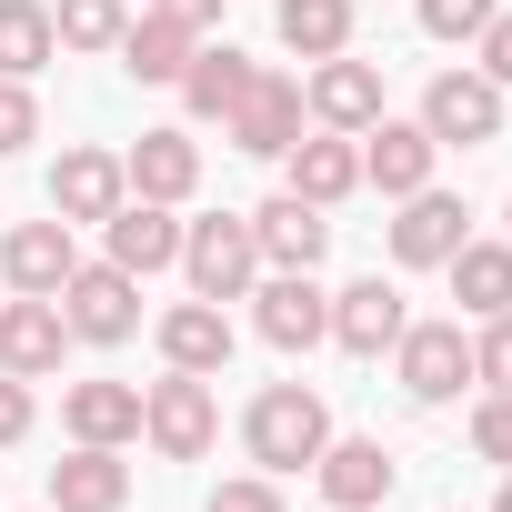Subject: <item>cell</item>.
Here are the masks:
<instances>
[{"label":"cell","mask_w":512,"mask_h":512,"mask_svg":"<svg viewBox=\"0 0 512 512\" xmlns=\"http://www.w3.org/2000/svg\"><path fill=\"white\" fill-rule=\"evenodd\" d=\"M322 442H332V402H322L312 382H262V392H251V412H241V452L262 462L272 482H282V472H312Z\"/></svg>","instance_id":"obj_1"},{"label":"cell","mask_w":512,"mask_h":512,"mask_svg":"<svg viewBox=\"0 0 512 512\" xmlns=\"http://www.w3.org/2000/svg\"><path fill=\"white\" fill-rule=\"evenodd\" d=\"M141 442H151L161 462H201V452L221 442V392H211L201 372H171V362H161V382H141Z\"/></svg>","instance_id":"obj_2"},{"label":"cell","mask_w":512,"mask_h":512,"mask_svg":"<svg viewBox=\"0 0 512 512\" xmlns=\"http://www.w3.org/2000/svg\"><path fill=\"white\" fill-rule=\"evenodd\" d=\"M181 282L201 302H241L262 282V241H251V211H211V221H181Z\"/></svg>","instance_id":"obj_3"},{"label":"cell","mask_w":512,"mask_h":512,"mask_svg":"<svg viewBox=\"0 0 512 512\" xmlns=\"http://www.w3.org/2000/svg\"><path fill=\"white\" fill-rule=\"evenodd\" d=\"M61 322H71V342H91V352H121L131 332H141V282L121 272V262H81L61 292Z\"/></svg>","instance_id":"obj_4"},{"label":"cell","mask_w":512,"mask_h":512,"mask_svg":"<svg viewBox=\"0 0 512 512\" xmlns=\"http://www.w3.org/2000/svg\"><path fill=\"white\" fill-rule=\"evenodd\" d=\"M442 151H482V141H502V81L492 71H432V91H422V111H412Z\"/></svg>","instance_id":"obj_5"},{"label":"cell","mask_w":512,"mask_h":512,"mask_svg":"<svg viewBox=\"0 0 512 512\" xmlns=\"http://www.w3.org/2000/svg\"><path fill=\"white\" fill-rule=\"evenodd\" d=\"M392 372H402V392H412L422 412H442V402H462V382H472V332H462V322H402Z\"/></svg>","instance_id":"obj_6"},{"label":"cell","mask_w":512,"mask_h":512,"mask_svg":"<svg viewBox=\"0 0 512 512\" xmlns=\"http://www.w3.org/2000/svg\"><path fill=\"white\" fill-rule=\"evenodd\" d=\"M241 302H251V332H262L272 352H312V342H332V292H322L312 272H262Z\"/></svg>","instance_id":"obj_7"},{"label":"cell","mask_w":512,"mask_h":512,"mask_svg":"<svg viewBox=\"0 0 512 512\" xmlns=\"http://www.w3.org/2000/svg\"><path fill=\"white\" fill-rule=\"evenodd\" d=\"M312 482H322V502H332V512H382V502H392V482H402V462H392V442H382V432H332V442H322V462H312Z\"/></svg>","instance_id":"obj_8"},{"label":"cell","mask_w":512,"mask_h":512,"mask_svg":"<svg viewBox=\"0 0 512 512\" xmlns=\"http://www.w3.org/2000/svg\"><path fill=\"white\" fill-rule=\"evenodd\" d=\"M302 121H312V111H302V81H292V71H251V91L231 101L221 141L251 151V161H282V151L302 141Z\"/></svg>","instance_id":"obj_9"},{"label":"cell","mask_w":512,"mask_h":512,"mask_svg":"<svg viewBox=\"0 0 512 512\" xmlns=\"http://www.w3.org/2000/svg\"><path fill=\"white\" fill-rule=\"evenodd\" d=\"M362 141V191H382V201H412V191H432V161H442V141L422 131V121H372V131H352Z\"/></svg>","instance_id":"obj_10"},{"label":"cell","mask_w":512,"mask_h":512,"mask_svg":"<svg viewBox=\"0 0 512 512\" xmlns=\"http://www.w3.org/2000/svg\"><path fill=\"white\" fill-rule=\"evenodd\" d=\"M251 241H262V272H322V251H332V211L302 201V191H272L262 211H251Z\"/></svg>","instance_id":"obj_11"},{"label":"cell","mask_w":512,"mask_h":512,"mask_svg":"<svg viewBox=\"0 0 512 512\" xmlns=\"http://www.w3.org/2000/svg\"><path fill=\"white\" fill-rule=\"evenodd\" d=\"M101 241H111L101 262H121L131 282H151V272H181V211H171V201H141V191H131V201L101 221Z\"/></svg>","instance_id":"obj_12"},{"label":"cell","mask_w":512,"mask_h":512,"mask_svg":"<svg viewBox=\"0 0 512 512\" xmlns=\"http://www.w3.org/2000/svg\"><path fill=\"white\" fill-rule=\"evenodd\" d=\"M462 241H472V211H462L452 191H412V201H392V262H402V272H442Z\"/></svg>","instance_id":"obj_13"},{"label":"cell","mask_w":512,"mask_h":512,"mask_svg":"<svg viewBox=\"0 0 512 512\" xmlns=\"http://www.w3.org/2000/svg\"><path fill=\"white\" fill-rule=\"evenodd\" d=\"M302 111H312L322 131H372V121H382V61H352V51L312 61V81H302Z\"/></svg>","instance_id":"obj_14"},{"label":"cell","mask_w":512,"mask_h":512,"mask_svg":"<svg viewBox=\"0 0 512 512\" xmlns=\"http://www.w3.org/2000/svg\"><path fill=\"white\" fill-rule=\"evenodd\" d=\"M61 352H71L61 302H41V292H11V302H0V372L51 382V372H61Z\"/></svg>","instance_id":"obj_15"},{"label":"cell","mask_w":512,"mask_h":512,"mask_svg":"<svg viewBox=\"0 0 512 512\" xmlns=\"http://www.w3.org/2000/svg\"><path fill=\"white\" fill-rule=\"evenodd\" d=\"M402 322H412V312H402V292H392L382 272H362V282L332 292V342H342L352 362H382V352L402 342Z\"/></svg>","instance_id":"obj_16"},{"label":"cell","mask_w":512,"mask_h":512,"mask_svg":"<svg viewBox=\"0 0 512 512\" xmlns=\"http://www.w3.org/2000/svg\"><path fill=\"white\" fill-rule=\"evenodd\" d=\"M151 342H161V362H171V372H201V382H221V372H231V312H221V302H201V292H191V302H171V312L151 322Z\"/></svg>","instance_id":"obj_17"},{"label":"cell","mask_w":512,"mask_h":512,"mask_svg":"<svg viewBox=\"0 0 512 512\" xmlns=\"http://www.w3.org/2000/svg\"><path fill=\"white\" fill-rule=\"evenodd\" d=\"M71 272H81V241H71L61 211H51V221H21L11 241H0V282H11V292H41V302H51Z\"/></svg>","instance_id":"obj_18"},{"label":"cell","mask_w":512,"mask_h":512,"mask_svg":"<svg viewBox=\"0 0 512 512\" xmlns=\"http://www.w3.org/2000/svg\"><path fill=\"white\" fill-rule=\"evenodd\" d=\"M282 191L342 211V201L362 191V141H352V131H312V141H292V151H282Z\"/></svg>","instance_id":"obj_19"},{"label":"cell","mask_w":512,"mask_h":512,"mask_svg":"<svg viewBox=\"0 0 512 512\" xmlns=\"http://www.w3.org/2000/svg\"><path fill=\"white\" fill-rule=\"evenodd\" d=\"M121 181H131L141 201H171V211H181V201L201 191V141H191V131H141V141L121 151Z\"/></svg>","instance_id":"obj_20"},{"label":"cell","mask_w":512,"mask_h":512,"mask_svg":"<svg viewBox=\"0 0 512 512\" xmlns=\"http://www.w3.org/2000/svg\"><path fill=\"white\" fill-rule=\"evenodd\" d=\"M131 201V181H121V151H61L51 161V211L81 231V221H111Z\"/></svg>","instance_id":"obj_21"},{"label":"cell","mask_w":512,"mask_h":512,"mask_svg":"<svg viewBox=\"0 0 512 512\" xmlns=\"http://www.w3.org/2000/svg\"><path fill=\"white\" fill-rule=\"evenodd\" d=\"M121 502H131L121 442H71V462H51V512H121Z\"/></svg>","instance_id":"obj_22"},{"label":"cell","mask_w":512,"mask_h":512,"mask_svg":"<svg viewBox=\"0 0 512 512\" xmlns=\"http://www.w3.org/2000/svg\"><path fill=\"white\" fill-rule=\"evenodd\" d=\"M251 71H262L251 51H231V41H201V51H191V71H181L171 91H181V111H191V121H231V101L251 91Z\"/></svg>","instance_id":"obj_23"},{"label":"cell","mask_w":512,"mask_h":512,"mask_svg":"<svg viewBox=\"0 0 512 512\" xmlns=\"http://www.w3.org/2000/svg\"><path fill=\"white\" fill-rule=\"evenodd\" d=\"M61 422L71 442H141V382H71Z\"/></svg>","instance_id":"obj_24"},{"label":"cell","mask_w":512,"mask_h":512,"mask_svg":"<svg viewBox=\"0 0 512 512\" xmlns=\"http://www.w3.org/2000/svg\"><path fill=\"white\" fill-rule=\"evenodd\" d=\"M452 302L472 312V322H492V312H512V241H462L452 251Z\"/></svg>","instance_id":"obj_25"},{"label":"cell","mask_w":512,"mask_h":512,"mask_svg":"<svg viewBox=\"0 0 512 512\" xmlns=\"http://www.w3.org/2000/svg\"><path fill=\"white\" fill-rule=\"evenodd\" d=\"M191 51H201V31H181V21H161V11H131V31H121V71H131V81H181Z\"/></svg>","instance_id":"obj_26"},{"label":"cell","mask_w":512,"mask_h":512,"mask_svg":"<svg viewBox=\"0 0 512 512\" xmlns=\"http://www.w3.org/2000/svg\"><path fill=\"white\" fill-rule=\"evenodd\" d=\"M272 31H282V51L332 61V51H352V0H282V11H272Z\"/></svg>","instance_id":"obj_27"},{"label":"cell","mask_w":512,"mask_h":512,"mask_svg":"<svg viewBox=\"0 0 512 512\" xmlns=\"http://www.w3.org/2000/svg\"><path fill=\"white\" fill-rule=\"evenodd\" d=\"M51 51H61V31H51V11H41V0H0V81L51 71Z\"/></svg>","instance_id":"obj_28"},{"label":"cell","mask_w":512,"mask_h":512,"mask_svg":"<svg viewBox=\"0 0 512 512\" xmlns=\"http://www.w3.org/2000/svg\"><path fill=\"white\" fill-rule=\"evenodd\" d=\"M51 31H61V51H121L131 0H61V11H51Z\"/></svg>","instance_id":"obj_29"},{"label":"cell","mask_w":512,"mask_h":512,"mask_svg":"<svg viewBox=\"0 0 512 512\" xmlns=\"http://www.w3.org/2000/svg\"><path fill=\"white\" fill-rule=\"evenodd\" d=\"M472 382H482V392H512V312H492V322L472 332Z\"/></svg>","instance_id":"obj_30"},{"label":"cell","mask_w":512,"mask_h":512,"mask_svg":"<svg viewBox=\"0 0 512 512\" xmlns=\"http://www.w3.org/2000/svg\"><path fill=\"white\" fill-rule=\"evenodd\" d=\"M412 11H422L432 41H482V21L502 11V0H412Z\"/></svg>","instance_id":"obj_31"},{"label":"cell","mask_w":512,"mask_h":512,"mask_svg":"<svg viewBox=\"0 0 512 512\" xmlns=\"http://www.w3.org/2000/svg\"><path fill=\"white\" fill-rule=\"evenodd\" d=\"M472 452L512 472V392H482V402H472Z\"/></svg>","instance_id":"obj_32"},{"label":"cell","mask_w":512,"mask_h":512,"mask_svg":"<svg viewBox=\"0 0 512 512\" xmlns=\"http://www.w3.org/2000/svg\"><path fill=\"white\" fill-rule=\"evenodd\" d=\"M31 141H41V101H31V81H0V161L31 151Z\"/></svg>","instance_id":"obj_33"},{"label":"cell","mask_w":512,"mask_h":512,"mask_svg":"<svg viewBox=\"0 0 512 512\" xmlns=\"http://www.w3.org/2000/svg\"><path fill=\"white\" fill-rule=\"evenodd\" d=\"M201 512H292V502H282V482H272V472H241V482H221Z\"/></svg>","instance_id":"obj_34"},{"label":"cell","mask_w":512,"mask_h":512,"mask_svg":"<svg viewBox=\"0 0 512 512\" xmlns=\"http://www.w3.org/2000/svg\"><path fill=\"white\" fill-rule=\"evenodd\" d=\"M472 51H482V61H472V71H492V81H502V91H512V11H492V21H482V41H472Z\"/></svg>","instance_id":"obj_35"},{"label":"cell","mask_w":512,"mask_h":512,"mask_svg":"<svg viewBox=\"0 0 512 512\" xmlns=\"http://www.w3.org/2000/svg\"><path fill=\"white\" fill-rule=\"evenodd\" d=\"M11 442H31V382L0 372V452H11Z\"/></svg>","instance_id":"obj_36"},{"label":"cell","mask_w":512,"mask_h":512,"mask_svg":"<svg viewBox=\"0 0 512 512\" xmlns=\"http://www.w3.org/2000/svg\"><path fill=\"white\" fill-rule=\"evenodd\" d=\"M141 11H161V21H181V31H211L221 0H141Z\"/></svg>","instance_id":"obj_37"},{"label":"cell","mask_w":512,"mask_h":512,"mask_svg":"<svg viewBox=\"0 0 512 512\" xmlns=\"http://www.w3.org/2000/svg\"><path fill=\"white\" fill-rule=\"evenodd\" d=\"M492 512H512V472H502V492H492Z\"/></svg>","instance_id":"obj_38"},{"label":"cell","mask_w":512,"mask_h":512,"mask_svg":"<svg viewBox=\"0 0 512 512\" xmlns=\"http://www.w3.org/2000/svg\"><path fill=\"white\" fill-rule=\"evenodd\" d=\"M502 221H512V201H502ZM502 241H512V231H502Z\"/></svg>","instance_id":"obj_39"},{"label":"cell","mask_w":512,"mask_h":512,"mask_svg":"<svg viewBox=\"0 0 512 512\" xmlns=\"http://www.w3.org/2000/svg\"><path fill=\"white\" fill-rule=\"evenodd\" d=\"M41 512H51V502H41Z\"/></svg>","instance_id":"obj_40"}]
</instances>
